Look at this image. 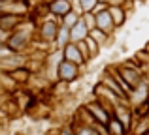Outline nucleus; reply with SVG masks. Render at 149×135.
<instances>
[{
	"label": "nucleus",
	"mask_w": 149,
	"mask_h": 135,
	"mask_svg": "<svg viewBox=\"0 0 149 135\" xmlns=\"http://www.w3.org/2000/svg\"><path fill=\"white\" fill-rule=\"evenodd\" d=\"M95 26L96 28H100L102 32L106 34H111L113 30H115V23H113L111 15H109L108 11V4H98L95 10Z\"/></svg>",
	"instance_id": "f257e3e1"
},
{
	"label": "nucleus",
	"mask_w": 149,
	"mask_h": 135,
	"mask_svg": "<svg viewBox=\"0 0 149 135\" xmlns=\"http://www.w3.org/2000/svg\"><path fill=\"white\" fill-rule=\"evenodd\" d=\"M29 40H30V36L26 32V28H13V32L6 40V45L11 51H21V49H25L29 45Z\"/></svg>",
	"instance_id": "f03ea898"
},
{
	"label": "nucleus",
	"mask_w": 149,
	"mask_h": 135,
	"mask_svg": "<svg viewBox=\"0 0 149 135\" xmlns=\"http://www.w3.org/2000/svg\"><path fill=\"white\" fill-rule=\"evenodd\" d=\"M95 94H96V98H98V101H100V103H104V105L108 107L109 111H111L113 107L117 105V103H121V101H127V99H121L119 96H117L115 92L111 90V88H108L106 84H100V86H96Z\"/></svg>",
	"instance_id": "7ed1b4c3"
},
{
	"label": "nucleus",
	"mask_w": 149,
	"mask_h": 135,
	"mask_svg": "<svg viewBox=\"0 0 149 135\" xmlns=\"http://www.w3.org/2000/svg\"><path fill=\"white\" fill-rule=\"evenodd\" d=\"M85 109H87L89 113H91V116L95 118V120L98 122V124H104V126H106V124H108V120L111 118V111H109L108 107L104 105V103H100L98 99L91 101L87 107H85Z\"/></svg>",
	"instance_id": "20e7f679"
},
{
	"label": "nucleus",
	"mask_w": 149,
	"mask_h": 135,
	"mask_svg": "<svg viewBox=\"0 0 149 135\" xmlns=\"http://www.w3.org/2000/svg\"><path fill=\"white\" fill-rule=\"evenodd\" d=\"M77 75H79V66L70 60H61L58 62V68H57V77L61 81H76Z\"/></svg>",
	"instance_id": "39448f33"
},
{
	"label": "nucleus",
	"mask_w": 149,
	"mask_h": 135,
	"mask_svg": "<svg viewBox=\"0 0 149 135\" xmlns=\"http://www.w3.org/2000/svg\"><path fill=\"white\" fill-rule=\"evenodd\" d=\"M117 71L123 75V79L128 83V86H136V84L140 83V81L143 79V75H142V71H140V68H136V66H132V64H125V66H121Z\"/></svg>",
	"instance_id": "423d86ee"
},
{
	"label": "nucleus",
	"mask_w": 149,
	"mask_h": 135,
	"mask_svg": "<svg viewBox=\"0 0 149 135\" xmlns=\"http://www.w3.org/2000/svg\"><path fill=\"white\" fill-rule=\"evenodd\" d=\"M111 114L125 126V130H127V132L130 130V126H132V120H130V116H132L130 105H127V103H123V101L117 103V105L111 109Z\"/></svg>",
	"instance_id": "0eeeda50"
},
{
	"label": "nucleus",
	"mask_w": 149,
	"mask_h": 135,
	"mask_svg": "<svg viewBox=\"0 0 149 135\" xmlns=\"http://www.w3.org/2000/svg\"><path fill=\"white\" fill-rule=\"evenodd\" d=\"M61 51H62L64 60H70V62L77 64V66H81V64L85 62V58H83V55H81V51H79V47H77L76 41H68Z\"/></svg>",
	"instance_id": "6e6552de"
},
{
	"label": "nucleus",
	"mask_w": 149,
	"mask_h": 135,
	"mask_svg": "<svg viewBox=\"0 0 149 135\" xmlns=\"http://www.w3.org/2000/svg\"><path fill=\"white\" fill-rule=\"evenodd\" d=\"M87 34H89V26L83 21V17H79L76 21V25L70 26V41H81L87 38Z\"/></svg>",
	"instance_id": "1a4fd4ad"
},
{
	"label": "nucleus",
	"mask_w": 149,
	"mask_h": 135,
	"mask_svg": "<svg viewBox=\"0 0 149 135\" xmlns=\"http://www.w3.org/2000/svg\"><path fill=\"white\" fill-rule=\"evenodd\" d=\"M57 30H58V25L55 21H45L40 26V38L45 43H53L55 38H57Z\"/></svg>",
	"instance_id": "9d476101"
},
{
	"label": "nucleus",
	"mask_w": 149,
	"mask_h": 135,
	"mask_svg": "<svg viewBox=\"0 0 149 135\" xmlns=\"http://www.w3.org/2000/svg\"><path fill=\"white\" fill-rule=\"evenodd\" d=\"M70 10H72V2L70 0H51L49 2V13L57 15V17L66 15Z\"/></svg>",
	"instance_id": "9b49d317"
},
{
	"label": "nucleus",
	"mask_w": 149,
	"mask_h": 135,
	"mask_svg": "<svg viewBox=\"0 0 149 135\" xmlns=\"http://www.w3.org/2000/svg\"><path fill=\"white\" fill-rule=\"evenodd\" d=\"M108 11H109V15H111L113 23H115V28H117V26H121L125 23V19H127L125 8L121 6V4H108Z\"/></svg>",
	"instance_id": "f8f14e48"
},
{
	"label": "nucleus",
	"mask_w": 149,
	"mask_h": 135,
	"mask_svg": "<svg viewBox=\"0 0 149 135\" xmlns=\"http://www.w3.org/2000/svg\"><path fill=\"white\" fill-rule=\"evenodd\" d=\"M19 26V17L11 11H6L4 15H0V28L2 30H13Z\"/></svg>",
	"instance_id": "ddd939ff"
},
{
	"label": "nucleus",
	"mask_w": 149,
	"mask_h": 135,
	"mask_svg": "<svg viewBox=\"0 0 149 135\" xmlns=\"http://www.w3.org/2000/svg\"><path fill=\"white\" fill-rule=\"evenodd\" d=\"M70 41V28L64 25H58V30H57V38H55V43H57L58 49H62L66 43Z\"/></svg>",
	"instance_id": "4468645a"
},
{
	"label": "nucleus",
	"mask_w": 149,
	"mask_h": 135,
	"mask_svg": "<svg viewBox=\"0 0 149 135\" xmlns=\"http://www.w3.org/2000/svg\"><path fill=\"white\" fill-rule=\"evenodd\" d=\"M106 128H108V133H113V135H123L127 130H125V126L121 124L119 120H117L115 116L111 114V118L108 120V124H106Z\"/></svg>",
	"instance_id": "2eb2a0df"
},
{
	"label": "nucleus",
	"mask_w": 149,
	"mask_h": 135,
	"mask_svg": "<svg viewBox=\"0 0 149 135\" xmlns=\"http://www.w3.org/2000/svg\"><path fill=\"white\" fill-rule=\"evenodd\" d=\"M89 36H91V38H93V40H95V41H96V43H98V45H104L106 41H108L109 34L102 32L100 28H96V26H95V28H91V30H89Z\"/></svg>",
	"instance_id": "dca6fc26"
},
{
	"label": "nucleus",
	"mask_w": 149,
	"mask_h": 135,
	"mask_svg": "<svg viewBox=\"0 0 149 135\" xmlns=\"http://www.w3.org/2000/svg\"><path fill=\"white\" fill-rule=\"evenodd\" d=\"M79 17H81V15L77 13V11L70 10L68 13H66V15H62L61 19H62V25H64V26H68V28H70V26H74V25H76V21H77Z\"/></svg>",
	"instance_id": "f3484780"
},
{
	"label": "nucleus",
	"mask_w": 149,
	"mask_h": 135,
	"mask_svg": "<svg viewBox=\"0 0 149 135\" xmlns=\"http://www.w3.org/2000/svg\"><path fill=\"white\" fill-rule=\"evenodd\" d=\"M77 4L81 6L83 11H95L96 6L100 4V0H77Z\"/></svg>",
	"instance_id": "a211bd4d"
},
{
	"label": "nucleus",
	"mask_w": 149,
	"mask_h": 135,
	"mask_svg": "<svg viewBox=\"0 0 149 135\" xmlns=\"http://www.w3.org/2000/svg\"><path fill=\"white\" fill-rule=\"evenodd\" d=\"M85 45H87V49H89V55H91V56H95L96 55V53H98V49H100V45L98 43H96V41L95 40H93V38L91 36H89V34H87V38H85Z\"/></svg>",
	"instance_id": "6ab92c4d"
},
{
	"label": "nucleus",
	"mask_w": 149,
	"mask_h": 135,
	"mask_svg": "<svg viewBox=\"0 0 149 135\" xmlns=\"http://www.w3.org/2000/svg\"><path fill=\"white\" fill-rule=\"evenodd\" d=\"M83 21L87 23V26H89V30L91 28H95V11H83Z\"/></svg>",
	"instance_id": "aec40b11"
},
{
	"label": "nucleus",
	"mask_w": 149,
	"mask_h": 135,
	"mask_svg": "<svg viewBox=\"0 0 149 135\" xmlns=\"http://www.w3.org/2000/svg\"><path fill=\"white\" fill-rule=\"evenodd\" d=\"M77 43V47H79V51H81V55H83V58L87 60V58H91V55H89V49H87V45H85V41L81 40V41H76Z\"/></svg>",
	"instance_id": "412c9836"
},
{
	"label": "nucleus",
	"mask_w": 149,
	"mask_h": 135,
	"mask_svg": "<svg viewBox=\"0 0 149 135\" xmlns=\"http://www.w3.org/2000/svg\"><path fill=\"white\" fill-rule=\"evenodd\" d=\"M146 69H147V73H146V79L149 81V58H147V66H146Z\"/></svg>",
	"instance_id": "4be33fe9"
},
{
	"label": "nucleus",
	"mask_w": 149,
	"mask_h": 135,
	"mask_svg": "<svg viewBox=\"0 0 149 135\" xmlns=\"http://www.w3.org/2000/svg\"><path fill=\"white\" fill-rule=\"evenodd\" d=\"M146 53H147V55H149V43L146 45Z\"/></svg>",
	"instance_id": "5701e85b"
},
{
	"label": "nucleus",
	"mask_w": 149,
	"mask_h": 135,
	"mask_svg": "<svg viewBox=\"0 0 149 135\" xmlns=\"http://www.w3.org/2000/svg\"><path fill=\"white\" fill-rule=\"evenodd\" d=\"M100 2H102V4H109V0H100Z\"/></svg>",
	"instance_id": "b1692460"
}]
</instances>
